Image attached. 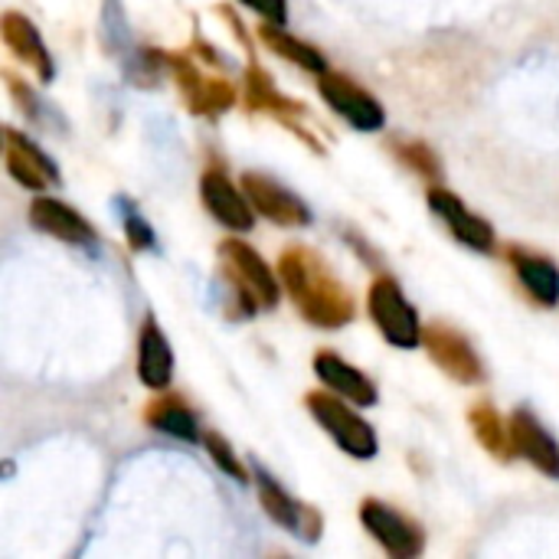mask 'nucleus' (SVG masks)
<instances>
[{"mask_svg":"<svg viewBox=\"0 0 559 559\" xmlns=\"http://www.w3.org/2000/svg\"><path fill=\"white\" fill-rule=\"evenodd\" d=\"M278 278L285 295L308 324L334 331L354 321L357 308L347 285L331 272V265L318 252L305 246H288L278 255Z\"/></svg>","mask_w":559,"mask_h":559,"instance_id":"nucleus-1","label":"nucleus"},{"mask_svg":"<svg viewBox=\"0 0 559 559\" xmlns=\"http://www.w3.org/2000/svg\"><path fill=\"white\" fill-rule=\"evenodd\" d=\"M219 269L226 275V282L233 285V292L239 295L242 308L252 311H269L278 305L282 288L275 272L265 265V259L242 239H223L219 242Z\"/></svg>","mask_w":559,"mask_h":559,"instance_id":"nucleus-2","label":"nucleus"},{"mask_svg":"<svg viewBox=\"0 0 559 559\" xmlns=\"http://www.w3.org/2000/svg\"><path fill=\"white\" fill-rule=\"evenodd\" d=\"M344 396L337 393H308L305 396V406L308 413L314 416V423L350 455V459H360V462H370L377 459L380 452V442H377V432L367 419H360L347 403H341Z\"/></svg>","mask_w":559,"mask_h":559,"instance_id":"nucleus-3","label":"nucleus"},{"mask_svg":"<svg viewBox=\"0 0 559 559\" xmlns=\"http://www.w3.org/2000/svg\"><path fill=\"white\" fill-rule=\"evenodd\" d=\"M367 311L373 318V324L380 328V334L400 347V350H413L423 344V324H419V314L416 308L409 305V298L403 295L400 282L390 278V275H380L370 292H367Z\"/></svg>","mask_w":559,"mask_h":559,"instance_id":"nucleus-4","label":"nucleus"},{"mask_svg":"<svg viewBox=\"0 0 559 559\" xmlns=\"http://www.w3.org/2000/svg\"><path fill=\"white\" fill-rule=\"evenodd\" d=\"M360 524L393 559H413L426 550L423 527L416 521H409L406 514H400L396 508L377 501V498L360 501Z\"/></svg>","mask_w":559,"mask_h":559,"instance_id":"nucleus-5","label":"nucleus"},{"mask_svg":"<svg viewBox=\"0 0 559 559\" xmlns=\"http://www.w3.org/2000/svg\"><path fill=\"white\" fill-rule=\"evenodd\" d=\"M423 347H426V354L432 357V364H436L445 377H452L455 383L472 386V383H481V380H485V364H481L478 350H475L472 341H468L462 331H455L452 324H426V331H423Z\"/></svg>","mask_w":559,"mask_h":559,"instance_id":"nucleus-6","label":"nucleus"},{"mask_svg":"<svg viewBox=\"0 0 559 559\" xmlns=\"http://www.w3.org/2000/svg\"><path fill=\"white\" fill-rule=\"evenodd\" d=\"M318 92L357 131H380L386 124L383 105L364 85H357L350 75H341V72L328 69V72L318 75Z\"/></svg>","mask_w":559,"mask_h":559,"instance_id":"nucleus-7","label":"nucleus"},{"mask_svg":"<svg viewBox=\"0 0 559 559\" xmlns=\"http://www.w3.org/2000/svg\"><path fill=\"white\" fill-rule=\"evenodd\" d=\"M255 485H259V504H262V511L278 524V527H285V531H292L295 537H301V540H308V544H314V540H321V534H324V518H321V511L318 508H311V504H301L298 498H292L269 472H255Z\"/></svg>","mask_w":559,"mask_h":559,"instance_id":"nucleus-8","label":"nucleus"},{"mask_svg":"<svg viewBox=\"0 0 559 559\" xmlns=\"http://www.w3.org/2000/svg\"><path fill=\"white\" fill-rule=\"evenodd\" d=\"M200 200L210 210V216L236 233H249L255 226V206L249 203L246 190L236 187L223 170H206L200 177Z\"/></svg>","mask_w":559,"mask_h":559,"instance_id":"nucleus-9","label":"nucleus"},{"mask_svg":"<svg viewBox=\"0 0 559 559\" xmlns=\"http://www.w3.org/2000/svg\"><path fill=\"white\" fill-rule=\"evenodd\" d=\"M426 200H429V210L452 229V236L462 246H468L475 252H495V229H491V223L485 216L472 213L452 190L432 187L426 193Z\"/></svg>","mask_w":559,"mask_h":559,"instance_id":"nucleus-10","label":"nucleus"},{"mask_svg":"<svg viewBox=\"0 0 559 559\" xmlns=\"http://www.w3.org/2000/svg\"><path fill=\"white\" fill-rule=\"evenodd\" d=\"M239 187L246 190L255 213L272 219L275 226H308L311 223V210L278 180H272L265 174H246Z\"/></svg>","mask_w":559,"mask_h":559,"instance_id":"nucleus-11","label":"nucleus"},{"mask_svg":"<svg viewBox=\"0 0 559 559\" xmlns=\"http://www.w3.org/2000/svg\"><path fill=\"white\" fill-rule=\"evenodd\" d=\"M3 157H7V170H10V177L20 183V187H26V190H33V193H43V190H49V187H56L59 183V170H56V164L33 144V141H26L20 131H13V128H3Z\"/></svg>","mask_w":559,"mask_h":559,"instance_id":"nucleus-12","label":"nucleus"},{"mask_svg":"<svg viewBox=\"0 0 559 559\" xmlns=\"http://www.w3.org/2000/svg\"><path fill=\"white\" fill-rule=\"evenodd\" d=\"M508 426H511L514 455L531 462L540 475L559 478V445L557 439L540 426V419L531 409H514Z\"/></svg>","mask_w":559,"mask_h":559,"instance_id":"nucleus-13","label":"nucleus"},{"mask_svg":"<svg viewBox=\"0 0 559 559\" xmlns=\"http://www.w3.org/2000/svg\"><path fill=\"white\" fill-rule=\"evenodd\" d=\"M0 29H3V43H7V49L26 66V69H33V75L46 85V82H52V75H56V66H52V56H49V49H46V43H43V36H39V29H36V23L33 20H26L23 13H16V10H7L3 13V20H0Z\"/></svg>","mask_w":559,"mask_h":559,"instance_id":"nucleus-14","label":"nucleus"},{"mask_svg":"<svg viewBox=\"0 0 559 559\" xmlns=\"http://www.w3.org/2000/svg\"><path fill=\"white\" fill-rule=\"evenodd\" d=\"M29 223H33L39 233H46V236H52V239H62V242H69V246H92V242H95L92 223H88L79 210L66 206V203L56 200V197H36V200L29 203Z\"/></svg>","mask_w":559,"mask_h":559,"instance_id":"nucleus-15","label":"nucleus"},{"mask_svg":"<svg viewBox=\"0 0 559 559\" xmlns=\"http://www.w3.org/2000/svg\"><path fill=\"white\" fill-rule=\"evenodd\" d=\"M314 373L331 393H337V396H344V400H350L357 406H377V400H380L377 383L367 373H360L357 367H350L344 357L331 354V350H321L314 357Z\"/></svg>","mask_w":559,"mask_h":559,"instance_id":"nucleus-16","label":"nucleus"},{"mask_svg":"<svg viewBox=\"0 0 559 559\" xmlns=\"http://www.w3.org/2000/svg\"><path fill=\"white\" fill-rule=\"evenodd\" d=\"M138 377L147 390H167L174 377V350L154 318L141 324L138 337Z\"/></svg>","mask_w":559,"mask_h":559,"instance_id":"nucleus-17","label":"nucleus"},{"mask_svg":"<svg viewBox=\"0 0 559 559\" xmlns=\"http://www.w3.org/2000/svg\"><path fill=\"white\" fill-rule=\"evenodd\" d=\"M511 269L524 292L540 305V308H557L559 305V269L547 255H534L524 249H508Z\"/></svg>","mask_w":559,"mask_h":559,"instance_id":"nucleus-18","label":"nucleus"},{"mask_svg":"<svg viewBox=\"0 0 559 559\" xmlns=\"http://www.w3.org/2000/svg\"><path fill=\"white\" fill-rule=\"evenodd\" d=\"M144 423H147L151 429L164 432V436L180 439V442H197V439H203L193 409H190L180 396H160V400L147 403Z\"/></svg>","mask_w":559,"mask_h":559,"instance_id":"nucleus-19","label":"nucleus"},{"mask_svg":"<svg viewBox=\"0 0 559 559\" xmlns=\"http://www.w3.org/2000/svg\"><path fill=\"white\" fill-rule=\"evenodd\" d=\"M259 39L275 52V56H282V59H288V62H295L298 69H305V72H314V75H321V72H328V59H324V52L321 49H314L311 43H305V39H298V36H292V33H285L278 23H262L259 26Z\"/></svg>","mask_w":559,"mask_h":559,"instance_id":"nucleus-20","label":"nucleus"},{"mask_svg":"<svg viewBox=\"0 0 559 559\" xmlns=\"http://www.w3.org/2000/svg\"><path fill=\"white\" fill-rule=\"evenodd\" d=\"M468 426L475 432V439L481 442V449L498 459V462H511L514 455V442H511V426L501 419V413L491 403H478L468 409Z\"/></svg>","mask_w":559,"mask_h":559,"instance_id":"nucleus-21","label":"nucleus"},{"mask_svg":"<svg viewBox=\"0 0 559 559\" xmlns=\"http://www.w3.org/2000/svg\"><path fill=\"white\" fill-rule=\"evenodd\" d=\"M246 102H249L252 111H269V115H275L282 121H288L292 115H305V105L285 98L275 88L272 75L265 69H259V66H249V72H246Z\"/></svg>","mask_w":559,"mask_h":559,"instance_id":"nucleus-22","label":"nucleus"},{"mask_svg":"<svg viewBox=\"0 0 559 559\" xmlns=\"http://www.w3.org/2000/svg\"><path fill=\"white\" fill-rule=\"evenodd\" d=\"M390 151L400 157L403 167H409L413 174L426 177V180H439L442 177V160L439 154L426 144V141H393Z\"/></svg>","mask_w":559,"mask_h":559,"instance_id":"nucleus-23","label":"nucleus"},{"mask_svg":"<svg viewBox=\"0 0 559 559\" xmlns=\"http://www.w3.org/2000/svg\"><path fill=\"white\" fill-rule=\"evenodd\" d=\"M233 105H236V85H229L223 79H206V88H203L193 115H203V118L210 115L213 118V115H219V111H226Z\"/></svg>","mask_w":559,"mask_h":559,"instance_id":"nucleus-24","label":"nucleus"},{"mask_svg":"<svg viewBox=\"0 0 559 559\" xmlns=\"http://www.w3.org/2000/svg\"><path fill=\"white\" fill-rule=\"evenodd\" d=\"M203 445H206V452H210V459L229 475V478H236V481H249V472H246V465L236 459V452H233V445L219 436V432H206L203 436Z\"/></svg>","mask_w":559,"mask_h":559,"instance_id":"nucleus-25","label":"nucleus"},{"mask_svg":"<svg viewBox=\"0 0 559 559\" xmlns=\"http://www.w3.org/2000/svg\"><path fill=\"white\" fill-rule=\"evenodd\" d=\"M124 236L131 242V249H154V229L147 226V219L138 210H124Z\"/></svg>","mask_w":559,"mask_h":559,"instance_id":"nucleus-26","label":"nucleus"},{"mask_svg":"<svg viewBox=\"0 0 559 559\" xmlns=\"http://www.w3.org/2000/svg\"><path fill=\"white\" fill-rule=\"evenodd\" d=\"M246 7H252L262 20H269V23H285V16H288V0H242Z\"/></svg>","mask_w":559,"mask_h":559,"instance_id":"nucleus-27","label":"nucleus"}]
</instances>
